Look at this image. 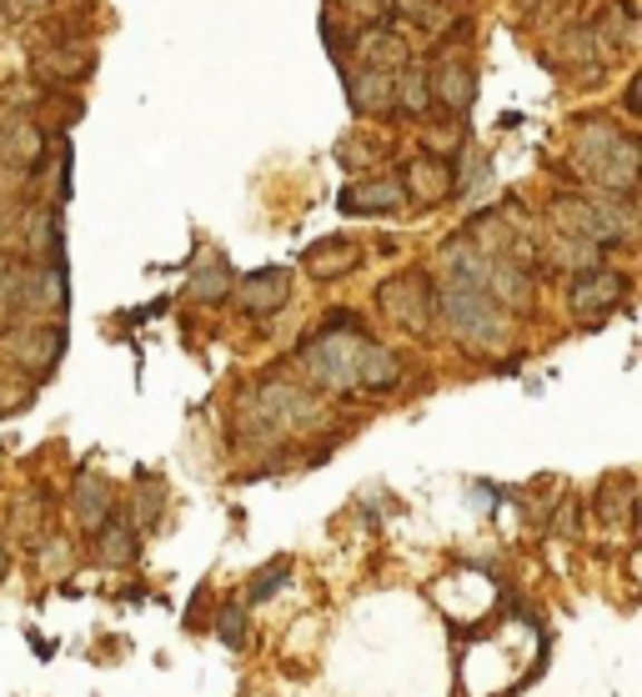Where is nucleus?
<instances>
[{"mask_svg":"<svg viewBox=\"0 0 642 697\" xmlns=\"http://www.w3.org/2000/svg\"><path fill=\"white\" fill-rule=\"evenodd\" d=\"M431 302L441 306V322H447V332L457 336L467 352H502L512 336V322H507V306H497L481 286L471 282H457V276H447L441 282V292L431 296Z\"/></svg>","mask_w":642,"mask_h":697,"instance_id":"nucleus-1","label":"nucleus"},{"mask_svg":"<svg viewBox=\"0 0 642 697\" xmlns=\"http://www.w3.org/2000/svg\"><path fill=\"white\" fill-rule=\"evenodd\" d=\"M361 346L367 332L357 326L351 312H337L307 346H301V366L311 382H321L327 392H357L361 386Z\"/></svg>","mask_w":642,"mask_h":697,"instance_id":"nucleus-2","label":"nucleus"},{"mask_svg":"<svg viewBox=\"0 0 642 697\" xmlns=\"http://www.w3.org/2000/svg\"><path fill=\"white\" fill-rule=\"evenodd\" d=\"M638 156H642L638 141L607 121H587L572 136V161H577V171L592 176V181L612 196H628L632 186H638Z\"/></svg>","mask_w":642,"mask_h":697,"instance_id":"nucleus-3","label":"nucleus"},{"mask_svg":"<svg viewBox=\"0 0 642 697\" xmlns=\"http://www.w3.org/2000/svg\"><path fill=\"white\" fill-rule=\"evenodd\" d=\"M557 216L577 236H587L592 246H622L632 236V226H638L628 196H567L557 206Z\"/></svg>","mask_w":642,"mask_h":697,"instance_id":"nucleus-4","label":"nucleus"},{"mask_svg":"<svg viewBox=\"0 0 642 697\" xmlns=\"http://www.w3.org/2000/svg\"><path fill=\"white\" fill-rule=\"evenodd\" d=\"M622 296H628V276L622 272H602V266H592V272H577V282L567 286V306L577 322H602L607 312H617Z\"/></svg>","mask_w":642,"mask_h":697,"instance_id":"nucleus-5","label":"nucleus"},{"mask_svg":"<svg viewBox=\"0 0 642 697\" xmlns=\"http://www.w3.org/2000/svg\"><path fill=\"white\" fill-rule=\"evenodd\" d=\"M321 406L311 402L307 392H296V386H286V382H271V386H261L256 392V402H251V422H261L266 432H291V426H301V422H311Z\"/></svg>","mask_w":642,"mask_h":697,"instance_id":"nucleus-6","label":"nucleus"},{"mask_svg":"<svg viewBox=\"0 0 642 697\" xmlns=\"http://www.w3.org/2000/svg\"><path fill=\"white\" fill-rule=\"evenodd\" d=\"M377 302H381V312L397 326H407V332H427L431 326V286L421 282V276H391L377 292Z\"/></svg>","mask_w":642,"mask_h":697,"instance_id":"nucleus-7","label":"nucleus"},{"mask_svg":"<svg viewBox=\"0 0 642 697\" xmlns=\"http://www.w3.org/2000/svg\"><path fill=\"white\" fill-rule=\"evenodd\" d=\"M66 302H70L66 262H36L30 272H20V282H16L20 312H60Z\"/></svg>","mask_w":642,"mask_h":697,"instance_id":"nucleus-8","label":"nucleus"},{"mask_svg":"<svg viewBox=\"0 0 642 697\" xmlns=\"http://www.w3.org/2000/svg\"><path fill=\"white\" fill-rule=\"evenodd\" d=\"M286 296H291V276L281 272V266H261V272H251V276H241L236 282V302H241V312L246 316L281 312Z\"/></svg>","mask_w":642,"mask_h":697,"instance_id":"nucleus-9","label":"nucleus"},{"mask_svg":"<svg viewBox=\"0 0 642 697\" xmlns=\"http://www.w3.org/2000/svg\"><path fill=\"white\" fill-rule=\"evenodd\" d=\"M427 91H431V101H441L447 111H471V101H477V76H471L467 61H441L437 71L427 76Z\"/></svg>","mask_w":642,"mask_h":697,"instance_id":"nucleus-10","label":"nucleus"},{"mask_svg":"<svg viewBox=\"0 0 642 697\" xmlns=\"http://www.w3.org/2000/svg\"><path fill=\"white\" fill-rule=\"evenodd\" d=\"M407 202V186L397 181V176H377V181H361L347 192V212H361V216H381V212H397V206Z\"/></svg>","mask_w":642,"mask_h":697,"instance_id":"nucleus-11","label":"nucleus"},{"mask_svg":"<svg viewBox=\"0 0 642 697\" xmlns=\"http://www.w3.org/2000/svg\"><path fill=\"white\" fill-rule=\"evenodd\" d=\"M110 507H116V492H110L106 477H80L76 482V522L86 527V532H100V527H106Z\"/></svg>","mask_w":642,"mask_h":697,"instance_id":"nucleus-12","label":"nucleus"},{"mask_svg":"<svg viewBox=\"0 0 642 697\" xmlns=\"http://www.w3.org/2000/svg\"><path fill=\"white\" fill-rule=\"evenodd\" d=\"M10 356H16V362H56L60 356V346H66V332H60V326H46V332H40V322L36 326H26V332H16L10 336Z\"/></svg>","mask_w":642,"mask_h":697,"instance_id":"nucleus-13","label":"nucleus"},{"mask_svg":"<svg viewBox=\"0 0 642 697\" xmlns=\"http://www.w3.org/2000/svg\"><path fill=\"white\" fill-rule=\"evenodd\" d=\"M231 266H226V256L221 252H206L196 262V272H191V296L196 302H221V296H231Z\"/></svg>","mask_w":642,"mask_h":697,"instance_id":"nucleus-14","label":"nucleus"},{"mask_svg":"<svg viewBox=\"0 0 642 697\" xmlns=\"http://www.w3.org/2000/svg\"><path fill=\"white\" fill-rule=\"evenodd\" d=\"M0 156L10 166H36L46 156V136H40L36 121H10L6 136H0Z\"/></svg>","mask_w":642,"mask_h":697,"instance_id":"nucleus-15","label":"nucleus"},{"mask_svg":"<svg viewBox=\"0 0 642 697\" xmlns=\"http://www.w3.org/2000/svg\"><path fill=\"white\" fill-rule=\"evenodd\" d=\"M351 106L357 111H371V116H381V111H391V71H377V66H367L361 76H351Z\"/></svg>","mask_w":642,"mask_h":697,"instance_id":"nucleus-16","label":"nucleus"},{"mask_svg":"<svg viewBox=\"0 0 642 697\" xmlns=\"http://www.w3.org/2000/svg\"><path fill=\"white\" fill-rule=\"evenodd\" d=\"M351 266H361V246H347V242H321L317 252L307 256V272L317 276V282H337Z\"/></svg>","mask_w":642,"mask_h":697,"instance_id":"nucleus-17","label":"nucleus"},{"mask_svg":"<svg viewBox=\"0 0 642 697\" xmlns=\"http://www.w3.org/2000/svg\"><path fill=\"white\" fill-rule=\"evenodd\" d=\"M136 557V527H130V517H106V527H100V562L106 567H120Z\"/></svg>","mask_w":642,"mask_h":697,"instance_id":"nucleus-18","label":"nucleus"},{"mask_svg":"<svg viewBox=\"0 0 642 697\" xmlns=\"http://www.w3.org/2000/svg\"><path fill=\"white\" fill-rule=\"evenodd\" d=\"M401 186H407V202L411 196H417V202H441V196L451 192V176H447V166L441 161H417Z\"/></svg>","mask_w":642,"mask_h":697,"instance_id":"nucleus-19","label":"nucleus"},{"mask_svg":"<svg viewBox=\"0 0 642 697\" xmlns=\"http://www.w3.org/2000/svg\"><path fill=\"white\" fill-rule=\"evenodd\" d=\"M391 101L401 106V111H411V116H421L431 106V91H427V76L421 71H391Z\"/></svg>","mask_w":642,"mask_h":697,"instance_id":"nucleus-20","label":"nucleus"},{"mask_svg":"<svg viewBox=\"0 0 642 697\" xmlns=\"http://www.w3.org/2000/svg\"><path fill=\"white\" fill-rule=\"evenodd\" d=\"M552 256H557V266H567V272H592V266L602 262V246H592L587 236H557V246H552Z\"/></svg>","mask_w":642,"mask_h":697,"instance_id":"nucleus-21","label":"nucleus"},{"mask_svg":"<svg viewBox=\"0 0 642 697\" xmlns=\"http://www.w3.org/2000/svg\"><path fill=\"white\" fill-rule=\"evenodd\" d=\"M401 41L391 31H371V36H361V61L367 66H377V71H391V66H401Z\"/></svg>","mask_w":642,"mask_h":697,"instance_id":"nucleus-22","label":"nucleus"},{"mask_svg":"<svg viewBox=\"0 0 642 697\" xmlns=\"http://www.w3.org/2000/svg\"><path fill=\"white\" fill-rule=\"evenodd\" d=\"M562 61H567V66L602 61V36L597 31H567V36H562Z\"/></svg>","mask_w":642,"mask_h":697,"instance_id":"nucleus-23","label":"nucleus"},{"mask_svg":"<svg viewBox=\"0 0 642 697\" xmlns=\"http://www.w3.org/2000/svg\"><path fill=\"white\" fill-rule=\"evenodd\" d=\"M281 582H286V562H271L266 572H256V577H251V592H246V602H266V597L276 592Z\"/></svg>","mask_w":642,"mask_h":697,"instance_id":"nucleus-24","label":"nucleus"},{"mask_svg":"<svg viewBox=\"0 0 642 697\" xmlns=\"http://www.w3.org/2000/svg\"><path fill=\"white\" fill-rule=\"evenodd\" d=\"M216 632H221V642H226V647H241V642H246V617H241V607H221Z\"/></svg>","mask_w":642,"mask_h":697,"instance_id":"nucleus-25","label":"nucleus"},{"mask_svg":"<svg viewBox=\"0 0 642 697\" xmlns=\"http://www.w3.org/2000/svg\"><path fill=\"white\" fill-rule=\"evenodd\" d=\"M16 282H20V272L10 262H0V316L16 306Z\"/></svg>","mask_w":642,"mask_h":697,"instance_id":"nucleus-26","label":"nucleus"},{"mask_svg":"<svg viewBox=\"0 0 642 697\" xmlns=\"http://www.w3.org/2000/svg\"><path fill=\"white\" fill-rule=\"evenodd\" d=\"M347 11H361V16H377L381 11V0H341Z\"/></svg>","mask_w":642,"mask_h":697,"instance_id":"nucleus-27","label":"nucleus"},{"mask_svg":"<svg viewBox=\"0 0 642 697\" xmlns=\"http://www.w3.org/2000/svg\"><path fill=\"white\" fill-rule=\"evenodd\" d=\"M50 0H10V11H46Z\"/></svg>","mask_w":642,"mask_h":697,"instance_id":"nucleus-28","label":"nucleus"},{"mask_svg":"<svg viewBox=\"0 0 642 697\" xmlns=\"http://www.w3.org/2000/svg\"><path fill=\"white\" fill-rule=\"evenodd\" d=\"M6 21H10V0H0V31H6Z\"/></svg>","mask_w":642,"mask_h":697,"instance_id":"nucleus-29","label":"nucleus"},{"mask_svg":"<svg viewBox=\"0 0 642 697\" xmlns=\"http://www.w3.org/2000/svg\"><path fill=\"white\" fill-rule=\"evenodd\" d=\"M6 567H10V552H6V542H0V577H6Z\"/></svg>","mask_w":642,"mask_h":697,"instance_id":"nucleus-30","label":"nucleus"},{"mask_svg":"<svg viewBox=\"0 0 642 697\" xmlns=\"http://www.w3.org/2000/svg\"><path fill=\"white\" fill-rule=\"evenodd\" d=\"M522 6H537V0H522Z\"/></svg>","mask_w":642,"mask_h":697,"instance_id":"nucleus-31","label":"nucleus"}]
</instances>
